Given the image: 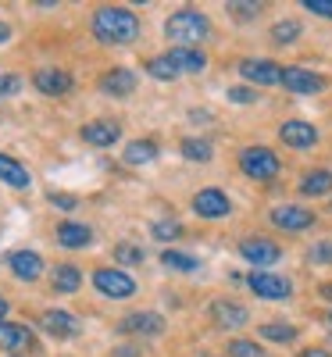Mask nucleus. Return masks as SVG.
Returning a JSON list of instances; mask_svg holds the SVG:
<instances>
[{
    "mask_svg": "<svg viewBox=\"0 0 332 357\" xmlns=\"http://www.w3.org/2000/svg\"><path fill=\"white\" fill-rule=\"evenodd\" d=\"M93 36L104 47H129L139 40V18L129 8H97L93 15Z\"/></svg>",
    "mask_w": 332,
    "mask_h": 357,
    "instance_id": "1",
    "label": "nucleus"
},
{
    "mask_svg": "<svg viewBox=\"0 0 332 357\" xmlns=\"http://www.w3.org/2000/svg\"><path fill=\"white\" fill-rule=\"evenodd\" d=\"M165 36L175 47H200L211 36V18L204 11H197V8H183V11H175L165 22Z\"/></svg>",
    "mask_w": 332,
    "mask_h": 357,
    "instance_id": "2",
    "label": "nucleus"
},
{
    "mask_svg": "<svg viewBox=\"0 0 332 357\" xmlns=\"http://www.w3.org/2000/svg\"><path fill=\"white\" fill-rule=\"evenodd\" d=\"M236 165L247 178H254V183H271V178H279V172H282V161L271 146H243V151L236 154Z\"/></svg>",
    "mask_w": 332,
    "mask_h": 357,
    "instance_id": "3",
    "label": "nucleus"
},
{
    "mask_svg": "<svg viewBox=\"0 0 332 357\" xmlns=\"http://www.w3.org/2000/svg\"><path fill=\"white\" fill-rule=\"evenodd\" d=\"M247 286L254 296H261V301H289L293 296V279L271 272V268H254V272L247 275Z\"/></svg>",
    "mask_w": 332,
    "mask_h": 357,
    "instance_id": "4",
    "label": "nucleus"
},
{
    "mask_svg": "<svg viewBox=\"0 0 332 357\" xmlns=\"http://www.w3.org/2000/svg\"><path fill=\"white\" fill-rule=\"evenodd\" d=\"M190 207H193V215L204 218V222H218V218H229V215H232V200H229V193L218 190V186L197 190L193 200H190Z\"/></svg>",
    "mask_w": 332,
    "mask_h": 357,
    "instance_id": "5",
    "label": "nucleus"
},
{
    "mask_svg": "<svg viewBox=\"0 0 332 357\" xmlns=\"http://www.w3.org/2000/svg\"><path fill=\"white\" fill-rule=\"evenodd\" d=\"M93 286L100 296H111V301H129L136 293V279L122 268H97L93 272Z\"/></svg>",
    "mask_w": 332,
    "mask_h": 357,
    "instance_id": "6",
    "label": "nucleus"
},
{
    "mask_svg": "<svg viewBox=\"0 0 332 357\" xmlns=\"http://www.w3.org/2000/svg\"><path fill=\"white\" fill-rule=\"evenodd\" d=\"M282 86H286V93L293 97H311V93H322V89H329V79L304 68V65H286L282 68Z\"/></svg>",
    "mask_w": 332,
    "mask_h": 357,
    "instance_id": "7",
    "label": "nucleus"
},
{
    "mask_svg": "<svg viewBox=\"0 0 332 357\" xmlns=\"http://www.w3.org/2000/svg\"><path fill=\"white\" fill-rule=\"evenodd\" d=\"M282 68L286 65L271 61V57H243V61L236 65V72L250 86H282Z\"/></svg>",
    "mask_w": 332,
    "mask_h": 357,
    "instance_id": "8",
    "label": "nucleus"
},
{
    "mask_svg": "<svg viewBox=\"0 0 332 357\" xmlns=\"http://www.w3.org/2000/svg\"><path fill=\"white\" fill-rule=\"evenodd\" d=\"M239 257L250 268H271L282 261V247L276 240H264V236H247V240H239Z\"/></svg>",
    "mask_w": 332,
    "mask_h": 357,
    "instance_id": "9",
    "label": "nucleus"
},
{
    "mask_svg": "<svg viewBox=\"0 0 332 357\" xmlns=\"http://www.w3.org/2000/svg\"><path fill=\"white\" fill-rule=\"evenodd\" d=\"M268 222L282 232H308L315 225V211H308V207H300V204H279L268 211Z\"/></svg>",
    "mask_w": 332,
    "mask_h": 357,
    "instance_id": "10",
    "label": "nucleus"
},
{
    "mask_svg": "<svg viewBox=\"0 0 332 357\" xmlns=\"http://www.w3.org/2000/svg\"><path fill=\"white\" fill-rule=\"evenodd\" d=\"M207 314H211V321H215L218 329H243V325L250 321V311L239 301H232V296H218V301H211Z\"/></svg>",
    "mask_w": 332,
    "mask_h": 357,
    "instance_id": "11",
    "label": "nucleus"
},
{
    "mask_svg": "<svg viewBox=\"0 0 332 357\" xmlns=\"http://www.w3.org/2000/svg\"><path fill=\"white\" fill-rule=\"evenodd\" d=\"M279 139L289 146V151H311V146H318V129L311 122H304V118H289V122L279 126Z\"/></svg>",
    "mask_w": 332,
    "mask_h": 357,
    "instance_id": "12",
    "label": "nucleus"
},
{
    "mask_svg": "<svg viewBox=\"0 0 332 357\" xmlns=\"http://www.w3.org/2000/svg\"><path fill=\"white\" fill-rule=\"evenodd\" d=\"M0 350H8L11 357L36 350L33 329H29V325H22V321H0Z\"/></svg>",
    "mask_w": 332,
    "mask_h": 357,
    "instance_id": "13",
    "label": "nucleus"
},
{
    "mask_svg": "<svg viewBox=\"0 0 332 357\" xmlns=\"http://www.w3.org/2000/svg\"><path fill=\"white\" fill-rule=\"evenodd\" d=\"M118 329H122L126 336H161L165 333V318L158 311H136V314H126Z\"/></svg>",
    "mask_w": 332,
    "mask_h": 357,
    "instance_id": "14",
    "label": "nucleus"
},
{
    "mask_svg": "<svg viewBox=\"0 0 332 357\" xmlns=\"http://www.w3.org/2000/svg\"><path fill=\"white\" fill-rule=\"evenodd\" d=\"M40 329H43L47 336H54V340H72V336L79 333V321H75V314H68V311L50 307V311L40 314Z\"/></svg>",
    "mask_w": 332,
    "mask_h": 357,
    "instance_id": "15",
    "label": "nucleus"
},
{
    "mask_svg": "<svg viewBox=\"0 0 332 357\" xmlns=\"http://www.w3.org/2000/svg\"><path fill=\"white\" fill-rule=\"evenodd\" d=\"M8 268H11V275L18 282H36L43 275V257L36 250H15L8 257Z\"/></svg>",
    "mask_w": 332,
    "mask_h": 357,
    "instance_id": "16",
    "label": "nucleus"
},
{
    "mask_svg": "<svg viewBox=\"0 0 332 357\" xmlns=\"http://www.w3.org/2000/svg\"><path fill=\"white\" fill-rule=\"evenodd\" d=\"M33 86L40 89L43 97H65L68 89H72V75L65 68H36Z\"/></svg>",
    "mask_w": 332,
    "mask_h": 357,
    "instance_id": "17",
    "label": "nucleus"
},
{
    "mask_svg": "<svg viewBox=\"0 0 332 357\" xmlns=\"http://www.w3.org/2000/svg\"><path fill=\"white\" fill-rule=\"evenodd\" d=\"M296 190H300V197H311V200L332 197V172H329V168H311V172H304V175H300V183H296Z\"/></svg>",
    "mask_w": 332,
    "mask_h": 357,
    "instance_id": "18",
    "label": "nucleus"
},
{
    "mask_svg": "<svg viewBox=\"0 0 332 357\" xmlns=\"http://www.w3.org/2000/svg\"><path fill=\"white\" fill-rule=\"evenodd\" d=\"M100 93H107V97H133L136 93V72L133 68H111L100 79Z\"/></svg>",
    "mask_w": 332,
    "mask_h": 357,
    "instance_id": "19",
    "label": "nucleus"
},
{
    "mask_svg": "<svg viewBox=\"0 0 332 357\" xmlns=\"http://www.w3.org/2000/svg\"><path fill=\"white\" fill-rule=\"evenodd\" d=\"M168 57L175 61V68L186 72V75H200V72L207 68V54H204L200 47H172Z\"/></svg>",
    "mask_w": 332,
    "mask_h": 357,
    "instance_id": "20",
    "label": "nucleus"
},
{
    "mask_svg": "<svg viewBox=\"0 0 332 357\" xmlns=\"http://www.w3.org/2000/svg\"><path fill=\"white\" fill-rule=\"evenodd\" d=\"M89 146H114L118 143V136H122V126H114V122H107V118H100V122H89V126H82V132H79Z\"/></svg>",
    "mask_w": 332,
    "mask_h": 357,
    "instance_id": "21",
    "label": "nucleus"
},
{
    "mask_svg": "<svg viewBox=\"0 0 332 357\" xmlns=\"http://www.w3.org/2000/svg\"><path fill=\"white\" fill-rule=\"evenodd\" d=\"M57 243L68 247V250H82L93 243V229L82 225V222H61L57 225Z\"/></svg>",
    "mask_w": 332,
    "mask_h": 357,
    "instance_id": "22",
    "label": "nucleus"
},
{
    "mask_svg": "<svg viewBox=\"0 0 332 357\" xmlns=\"http://www.w3.org/2000/svg\"><path fill=\"white\" fill-rule=\"evenodd\" d=\"M0 183H8L11 190H29L33 186V175L22 161H15L11 154H0Z\"/></svg>",
    "mask_w": 332,
    "mask_h": 357,
    "instance_id": "23",
    "label": "nucleus"
},
{
    "mask_svg": "<svg viewBox=\"0 0 332 357\" xmlns=\"http://www.w3.org/2000/svg\"><path fill=\"white\" fill-rule=\"evenodd\" d=\"M122 161L126 165H150V161H158V143L154 139H133L129 146H126V154H122Z\"/></svg>",
    "mask_w": 332,
    "mask_h": 357,
    "instance_id": "24",
    "label": "nucleus"
},
{
    "mask_svg": "<svg viewBox=\"0 0 332 357\" xmlns=\"http://www.w3.org/2000/svg\"><path fill=\"white\" fill-rule=\"evenodd\" d=\"M300 33H304V25H300L296 18H279L276 25H271L268 40L276 43V47H289V43H296V40H300Z\"/></svg>",
    "mask_w": 332,
    "mask_h": 357,
    "instance_id": "25",
    "label": "nucleus"
},
{
    "mask_svg": "<svg viewBox=\"0 0 332 357\" xmlns=\"http://www.w3.org/2000/svg\"><path fill=\"white\" fill-rule=\"evenodd\" d=\"M179 154H183L186 161H200V165H207L211 158H215V146H211L207 139H200V136H186L183 143H179Z\"/></svg>",
    "mask_w": 332,
    "mask_h": 357,
    "instance_id": "26",
    "label": "nucleus"
},
{
    "mask_svg": "<svg viewBox=\"0 0 332 357\" xmlns=\"http://www.w3.org/2000/svg\"><path fill=\"white\" fill-rule=\"evenodd\" d=\"M54 289L57 293H75L82 286V272H79V264H57L54 268Z\"/></svg>",
    "mask_w": 332,
    "mask_h": 357,
    "instance_id": "27",
    "label": "nucleus"
},
{
    "mask_svg": "<svg viewBox=\"0 0 332 357\" xmlns=\"http://www.w3.org/2000/svg\"><path fill=\"white\" fill-rule=\"evenodd\" d=\"M257 333H261V340H271V343H293L300 336V329L289 321H264V325H257Z\"/></svg>",
    "mask_w": 332,
    "mask_h": 357,
    "instance_id": "28",
    "label": "nucleus"
},
{
    "mask_svg": "<svg viewBox=\"0 0 332 357\" xmlns=\"http://www.w3.org/2000/svg\"><path fill=\"white\" fill-rule=\"evenodd\" d=\"M146 75L158 79V82H175L183 72L175 68V61H172L168 54H158V57H150V61H146Z\"/></svg>",
    "mask_w": 332,
    "mask_h": 357,
    "instance_id": "29",
    "label": "nucleus"
},
{
    "mask_svg": "<svg viewBox=\"0 0 332 357\" xmlns=\"http://www.w3.org/2000/svg\"><path fill=\"white\" fill-rule=\"evenodd\" d=\"M161 264L172 268V272H197V268H200V261L193 254H186V250H165L161 254Z\"/></svg>",
    "mask_w": 332,
    "mask_h": 357,
    "instance_id": "30",
    "label": "nucleus"
},
{
    "mask_svg": "<svg viewBox=\"0 0 332 357\" xmlns=\"http://www.w3.org/2000/svg\"><path fill=\"white\" fill-rule=\"evenodd\" d=\"M229 357H264V347L257 340H229Z\"/></svg>",
    "mask_w": 332,
    "mask_h": 357,
    "instance_id": "31",
    "label": "nucleus"
},
{
    "mask_svg": "<svg viewBox=\"0 0 332 357\" xmlns=\"http://www.w3.org/2000/svg\"><path fill=\"white\" fill-rule=\"evenodd\" d=\"M150 236H154V240H161V243H168V240H179V236H183V225H179L175 218H165V222L150 225Z\"/></svg>",
    "mask_w": 332,
    "mask_h": 357,
    "instance_id": "32",
    "label": "nucleus"
},
{
    "mask_svg": "<svg viewBox=\"0 0 332 357\" xmlns=\"http://www.w3.org/2000/svg\"><path fill=\"white\" fill-rule=\"evenodd\" d=\"M143 247H133V243H118L114 247V261L118 264H143Z\"/></svg>",
    "mask_w": 332,
    "mask_h": 357,
    "instance_id": "33",
    "label": "nucleus"
},
{
    "mask_svg": "<svg viewBox=\"0 0 332 357\" xmlns=\"http://www.w3.org/2000/svg\"><path fill=\"white\" fill-rule=\"evenodd\" d=\"M225 11L232 18H257L264 11V4H250V0H232V4H225Z\"/></svg>",
    "mask_w": 332,
    "mask_h": 357,
    "instance_id": "34",
    "label": "nucleus"
},
{
    "mask_svg": "<svg viewBox=\"0 0 332 357\" xmlns=\"http://www.w3.org/2000/svg\"><path fill=\"white\" fill-rule=\"evenodd\" d=\"M308 261H311V264H332V240H318V243L308 250Z\"/></svg>",
    "mask_w": 332,
    "mask_h": 357,
    "instance_id": "35",
    "label": "nucleus"
},
{
    "mask_svg": "<svg viewBox=\"0 0 332 357\" xmlns=\"http://www.w3.org/2000/svg\"><path fill=\"white\" fill-rule=\"evenodd\" d=\"M225 97H229L232 104H254V100H257V89H254V86H229Z\"/></svg>",
    "mask_w": 332,
    "mask_h": 357,
    "instance_id": "36",
    "label": "nucleus"
},
{
    "mask_svg": "<svg viewBox=\"0 0 332 357\" xmlns=\"http://www.w3.org/2000/svg\"><path fill=\"white\" fill-rule=\"evenodd\" d=\"M47 200H50L54 207H61V211H75V204H79L75 197H68V193H57V190H50V193H47Z\"/></svg>",
    "mask_w": 332,
    "mask_h": 357,
    "instance_id": "37",
    "label": "nucleus"
},
{
    "mask_svg": "<svg viewBox=\"0 0 332 357\" xmlns=\"http://www.w3.org/2000/svg\"><path fill=\"white\" fill-rule=\"evenodd\" d=\"M304 11H311L318 18H332V0H304Z\"/></svg>",
    "mask_w": 332,
    "mask_h": 357,
    "instance_id": "38",
    "label": "nucleus"
},
{
    "mask_svg": "<svg viewBox=\"0 0 332 357\" xmlns=\"http://www.w3.org/2000/svg\"><path fill=\"white\" fill-rule=\"evenodd\" d=\"M22 89V79L18 75H0V97H15Z\"/></svg>",
    "mask_w": 332,
    "mask_h": 357,
    "instance_id": "39",
    "label": "nucleus"
},
{
    "mask_svg": "<svg viewBox=\"0 0 332 357\" xmlns=\"http://www.w3.org/2000/svg\"><path fill=\"white\" fill-rule=\"evenodd\" d=\"M300 357H332L325 347H308V350H300Z\"/></svg>",
    "mask_w": 332,
    "mask_h": 357,
    "instance_id": "40",
    "label": "nucleus"
},
{
    "mask_svg": "<svg viewBox=\"0 0 332 357\" xmlns=\"http://www.w3.org/2000/svg\"><path fill=\"white\" fill-rule=\"evenodd\" d=\"M318 296L332 304V282H322V286H318Z\"/></svg>",
    "mask_w": 332,
    "mask_h": 357,
    "instance_id": "41",
    "label": "nucleus"
},
{
    "mask_svg": "<svg viewBox=\"0 0 332 357\" xmlns=\"http://www.w3.org/2000/svg\"><path fill=\"white\" fill-rule=\"evenodd\" d=\"M8 40H11V25L0 22V43H8Z\"/></svg>",
    "mask_w": 332,
    "mask_h": 357,
    "instance_id": "42",
    "label": "nucleus"
},
{
    "mask_svg": "<svg viewBox=\"0 0 332 357\" xmlns=\"http://www.w3.org/2000/svg\"><path fill=\"white\" fill-rule=\"evenodd\" d=\"M114 354H118V357H136V347H118Z\"/></svg>",
    "mask_w": 332,
    "mask_h": 357,
    "instance_id": "43",
    "label": "nucleus"
},
{
    "mask_svg": "<svg viewBox=\"0 0 332 357\" xmlns=\"http://www.w3.org/2000/svg\"><path fill=\"white\" fill-rule=\"evenodd\" d=\"M4 314H8V301L0 296V321H4Z\"/></svg>",
    "mask_w": 332,
    "mask_h": 357,
    "instance_id": "44",
    "label": "nucleus"
},
{
    "mask_svg": "<svg viewBox=\"0 0 332 357\" xmlns=\"http://www.w3.org/2000/svg\"><path fill=\"white\" fill-rule=\"evenodd\" d=\"M200 357H215V354H200Z\"/></svg>",
    "mask_w": 332,
    "mask_h": 357,
    "instance_id": "45",
    "label": "nucleus"
},
{
    "mask_svg": "<svg viewBox=\"0 0 332 357\" xmlns=\"http://www.w3.org/2000/svg\"><path fill=\"white\" fill-rule=\"evenodd\" d=\"M329 211H332V197H329Z\"/></svg>",
    "mask_w": 332,
    "mask_h": 357,
    "instance_id": "46",
    "label": "nucleus"
},
{
    "mask_svg": "<svg viewBox=\"0 0 332 357\" xmlns=\"http://www.w3.org/2000/svg\"><path fill=\"white\" fill-rule=\"evenodd\" d=\"M329 325H332V311H329Z\"/></svg>",
    "mask_w": 332,
    "mask_h": 357,
    "instance_id": "47",
    "label": "nucleus"
}]
</instances>
